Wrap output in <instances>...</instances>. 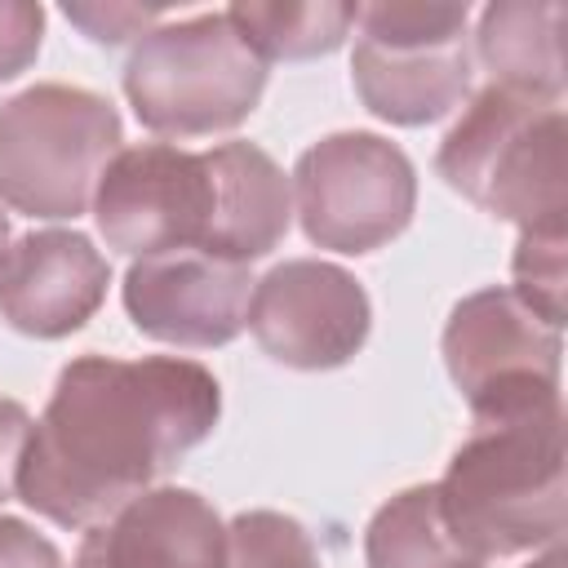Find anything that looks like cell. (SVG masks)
Returning <instances> with one entry per match:
<instances>
[{"label":"cell","mask_w":568,"mask_h":568,"mask_svg":"<svg viewBox=\"0 0 568 568\" xmlns=\"http://www.w3.org/2000/svg\"><path fill=\"white\" fill-rule=\"evenodd\" d=\"M564 4L497 0L479 13L475 49L497 89L559 102L564 98Z\"/></svg>","instance_id":"9a60e30c"},{"label":"cell","mask_w":568,"mask_h":568,"mask_svg":"<svg viewBox=\"0 0 568 568\" xmlns=\"http://www.w3.org/2000/svg\"><path fill=\"white\" fill-rule=\"evenodd\" d=\"M515 297L537 311L550 328H564V293H568V222L528 226L515 244Z\"/></svg>","instance_id":"ac0fdd59"},{"label":"cell","mask_w":568,"mask_h":568,"mask_svg":"<svg viewBox=\"0 0 568 568\" xmlns=\"http://www.w3.org/2000/svg\"><path fill=\"white\" fill-rule=\"evenodd\" d=\"M355 9L359 4H337V0H248V4H231L226 18L271 67V62H306L333 53L355 27Z\"/></svg>","instance_id":"e0dca14e"},{"label":"cell","mask_w":568,"mask_h":568,"mask_svg":"<svg viewBox=\"0 0 568 568\" xmlns=\"http://www.w3.org/2000/svg\"><path fill=\"white\" fill-rule=\"evenodd\" d=\"M217 178V222L209 253L231 262L266 257L293 222V186L284 169L253 142H222L209 151Z\"/></svg>","instance_id":"5bb4252c"},{"label":"cell","mask_w":568,"mask_h":568,"mask_svg":"<svg viewBox=\"0 0 568 568\" xmlns=\"http://www.w3.org/2000/svg\"><path fill=\"white\" fill-rule=\"evenodd\" d=\"M266 89V62L226 9L151 27L124 62V98L160 138L240 129Z\"/></svg>","instance_id":"277c9868"},{"label":"cell","mask_w":568,"mask_h":568,"mask_svg":"<svg viewBox=\"0 0 568 568\" xmlns=\"http://www.w3.org/2000/svg\"><path fill=\"white\" fill-rule=\"evenodd\" d=\"M466 4L444 0H382L355 9L351 80L359 102L390 124L444 120L470 93Z\"/></svg>","instance_id":"8992f818"},{"label":"cell","mask_w":568,"mask_h":568,"mask_svg":"<svg viewBox=\"0 0 568 568\" xmlns=\"http://www.w3.org/2000/svg\"><path fill=\"white\" fill-rule=\"evenodd\" d=\"M226 568H324L311 532L280 510H244L226 524Z\"/></svg>","instance_id":"d6986e66"},{"label":"cell","mask_w":568,"mask_h":568,"mask_svg":"<svg viewBox=\"0 0 568 568\" xmlns=\"http://www.w3.org/2000/svg\"><path fill=\"white\" fill-rule=\"evenodd\" d=\"M293 195L311 244L359 257L390 244L413 222L417 173L390 138L346 129L297 155Z\"/></svg>","instance_id":"ba28073f"},{"label":"cell","mask_w":568,"mask_h":568,"mask_svg":"<svg viewBox=\"0 0 568 568\" xmlns=\"http://www.w3.org/2000/svg\"><path fill=\"white\" fill-rule=\"evenodd\" d=\"M93 217L106 248L155 257L169 248H204L217 222V178L209 151L173 142L120 146L93 191Z\"/></svg>","instance_id":"9c48e42d"},{"label":"cell","mask_w":568,"mask_h":568,"mask_svg":"<svg viewBox=\"0 0 568 568\" xmlns=\"http://www.w3.org/2000/svg\"><path fill=\"white\" fill-rule=\"evenodd\" d=\"M564 111L497 84H484L462 120L444 133L435 169L475 209L528 226L568 222V164Z\"/></svg>","instance_id":"3957f363"},{"label":"cell","mask_w":568,"mask_h":568,"mask_svg":"<svg viewBox=\"0 0 568 568\" xmlns=\"http://www.w3.org/2000/svg\"><path fill=\"white\" fill-rule=\"evenodd\" d=\"M120 111L80 84H31L0 102V204L62 222L93 209L98 178L120 155Z\"/></svg>","instance_id":"5b68a950"},{"label":"cell","mask_w":568,"mask_h":568,"mask_svg":"<svg viewBox=\"0 0 568 568\" xmlns=\"http://www.w3.org/2000/svg\"><path fill=\"white\" fill-rule=\"evenodd\" d=\"M248 262H231L204 248H169L155 257H138L124 275V311L138 333L213 351L244 333L248 297H253Z\"/></svg>","instance_id":"8fae6325"},{"label":"cell","mask_w":568,"mask_h":568,"mask_svg":"<svg viewBox=\"0 0 568 568\" xmlns=\"http://www.w3.org/2000/svg\"><path fill=\"white\" fill-rule=\"evenodd\" d=\"M0 568H62V555L27 519L0 515Z\"/></svg>","instance_id":"603a6c76"},{"label":"cell","mask_w":568,"mask_h":568,"mask_svg":"<svg viewBox=\"0 0 568 568\" xmlns=\"http://www.w3.org/2000/svg\"><path fill=\"white\" fill-rule=\"evenodd\" d=\"M62 13H67V22H75L93 44H124V40H142L151 27H160V18H164V9H142V4H80V0H71V4H62Z\"/></svg>","instance_id":"ffe728a7"},{"label":"cell","mask_w":568,"mask_h":568,"mask_svg":"<svg viewBox=\"0 0 568 568\" xmlns=\"http://www.w3.org/2000/svg\"><path fill=\"white\" fill-rule=\"evenodd\" d=\"M217 417L222 386L195 359L80 355L31 430L18 497L58 528H93L200 448Z\"/></svg>","instance_id":"6da1fadb"},{"label":"cell","mask_w":568,"mask_h":568,"mask_svg":"<svg viewBox=\"0 0 568 568\" xmlns=\"http://www.w3.org/2000/svg\"><path fill=\"white\" fill-rule=\"evenodd\" d=\"M44 40V9L31 0H0V84L22 75Z\"/></svg>","instance_id":"44dd1931"},{"label":"cell","mask_w":568,"mask_h":568,"mask_svg":"<svg viewBox=\"0 0 568 568\" xmlns=\"http://www.w3.org/2000/svg\"><path fill=\"white\" fill-rule=\"evenodd\" d=\"M31 430H36L31 413H27L18 399H4V395H0V506H4L9 497H18V470H22Z\"/></svg>","instance_id":"7402d4cb"},{"label":"cell","mask_w":568,"mask_h":568,"mask_svg":"<svg viewBox=\"0 0 568 568\" xmlns=\"http://www.w3.org/2000/svg\"><path fill=\"white\" fill-rule=\"evenodd\" d=\"M444 368L475 426L546 413L559 399V328L528 311L510 288L466 293L444 324Z\"/></svg>","instance_id":"52a82bcc"},{"label":"cell","mask_w":568,"mask_h":568,"mask_svg":"<svg viewBox=\"0 0 568 568\" xmlns=\"http://www.w3.org/2000/svg\"><path fill=\"white\" fill-rule=\"evenodd\" d=\"M4 248H9V217H4V209H0V257H4Z\"/></svg>","instance_id":"d4e9b609"},{"label":"cell","mask_w":568,"mask_h":568,"mask_svg":"<svg viewBox=\"0 0 568 568\" xmlns=\"http://www.w3.org/2000/svg\"><path fill=\"white\" fill-rule=\"evenodd\" d=\"M244 328L275 364L324 373L364 351L373 306L351 271L320 257H288L253 284Z\"/></svg>","instance_id":"30bf717a"},{"label":"cell","mask_w":568,"mask_h":568,"mask_svg":"<svg viewBox=\"0 0 568 568\" xmlns=\"http://www.w3.org/2000/svg\"><path fill=\"white\" fill-rule=\"evenodd\" d=\"M71 568H226V524L195 488H146L84 532Z\"/></svg>","instance_id":"4fadbf2b"},{"label":"cell","mask_w":568,"mask_h":568,"mask_svg":"<svg viewBox=\"0 0 568 568\" xmlns=\"http://www.w3.org/2000/svg\"><path fill=\"white\" fill-rule=\"evenodd\" d=\"M111 262L84 231H27L0 257V320L27 337L58 342L106 302Z\"/></svg>","instance_id":"7c38bea8"},{"label":"cell","mask_w":568,"mask_h":568,"mask_svg":"<svg viewBox=\"0 0 568 568\" xmlns=\"http://www.w3.org/2000/svg\"><path fill=\"white\" fill-rule=\"evenodd\" d=\"M364 564L368 568H484L444 519L439 488L417 484L377 506L364 528Z\"/></svg>","instance_id":"2e32d148"},{"label":"cell","mask_w":568,"mask_h":568,"mask_svg":"<svg viewBox=\"0 0 568 568\" xmlns=\"http://www.w3.org/2000/svg\"><path fill=\"white\" fill-rule=\"evenodd\" d=\"M435 488L448 528L484 564L564 541V404L475 426Z\"/></svg>","instance_id":"7a4b0ae2"},{"label":"cell","mask_w":568,"mask_h":568,"mask_svg":"<svg viewBox=\"0 0 568 568\" xmlns=\"http://www.w3.org/2000/svg\"><path fill=\"white\" fill-rule=\"evenodd\" d=\"M524 568H564V541H550L546 555L532 559V564H524Z\"/></svg>","instance_id":"cb8c5ba5"}]
</instances>
